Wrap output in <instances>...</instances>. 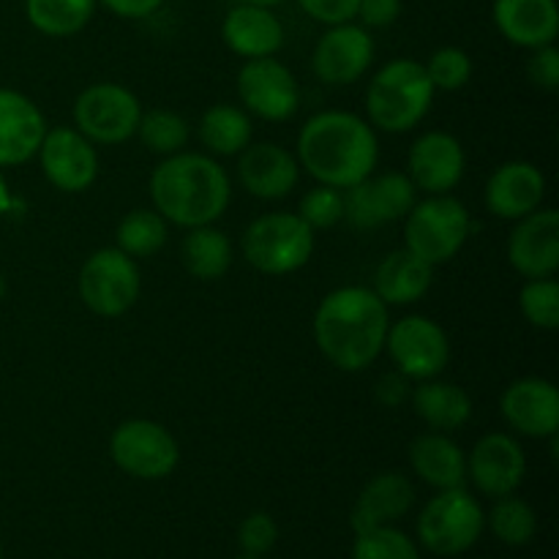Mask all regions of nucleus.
I'll use <instances>...</instances> for the list:
<instances>
[{
    "label": "nucleus",
    "instance_id": "f257e3e1",
    "mask_svg": "<svg viewBox=\"0 0 559 559\" xmlns=\"http://www.w3.org/2000/svg\"><path fill=\"white\" fill-rule=\"evenodd\" d=\"M377 158L380 142L374 126L355 112H317L298 134V164L322 186L349 189L374 173Z\"/></svg>",
    "mask_w": 559,
    "mask_h": 559
},
{
    "label": "nucleus",
    "instance_id": "f03ea898",
    "mask_svg": "<svg viewBox=\"0 0 559 559\" xmlns=\"http://www.w3.org/2000/svg\"><path fill=\"white\" fill-rule=\"evenodd\" d=\"M388 328V306L374 289L338 287L317 306L314 342L336 369L364 371L385 349Z\"/></svg>",
    "mask_w": 559,
    "mask_h": 559
},
{
    "label": "nucleus",
    "instance_id": "7ed1b4c3",
    "mask_svg": "<svg viewBox=\"0 0 559 559\" xmlns=\"http://www.w3.org/2000/svg\"><path fill=\"white\" fill-rule=\"evenodd\" d=\"M151 200L164 222L194 229L218 222L233 200L229 175L205 153H175L151 175Z\"/></svg>",
    "mask_w": 559,
    "mask_h": 559
},
{
    "label": "nucleus",
    "instance_id": "20e7f679",
    "mask_svg": "<svg viewBox=\"0 0 559 559\" xmlns=\"http://www.w3.org/2000/svg\"><path fill=\"white\" fill-rule=\"evenodd\" d=\"M426 66L413 58H396L382 66L366 91V112L371 126L385 134H404L429 115L435 102Z\"/></svg>",
    "mask_w": 559,
    "mask_h": 559
},
{
    "label": "nucleus",
    "instance_id": "39448f33",
    "mask_svg": "<svg viewBox=\"0 0 559 559\" xmlns=\"http://www.w3.org/2000/svg\"><path fill=\"white\" fill-rule=\"evenodd\" d=\"M243 257L267 276L300 271L314 254V229L298 213H265L243 233Z\"/></svg>",
    "mask_w": 559,
    "mask_h": 559
},
{
    "label": "nucleus",
    "instance_id": "423d86ee",
    "mask_svg": "<svg viewBox=\"0 0 559 559\" xmlns=\"http://www.w3.org/2000/svg\"><path fill=\"white\" fill-rule=\"evenodd\" d=\"M404 224L407 249L426 265H442L462 251L469 238V213L456 197L431 194L429 200L413 205Z\"/></svg>",
    "mask_w": 559,
    "mask_h": 559
},
{
    "label": "nucleus",
    "instance_id": "0eeeda50",
    "mask_svg": "<svg viewBox=\"0 0 559 559\" xmlns=\"http://www.w3.org/2000/svg\"><path fill=\"white\" fill-rule=\"evenodd\" d=\"M484 511L478 500L462 489H445L431 497L420 511L418 535L420 544L440 557L464 555L484 533Z\"/></svg>",
    "mask_w": 559,
    "mask_h": 559
},
{
    "label": "nucleus",
    "instance_id": "6e6552de",
    "mask_svg": "<svg viewBox=\"0 0 559 559\" xmlns=\"http://www.w3.org/2000/svg\"><path fill=\"white\" fill-rule=\"evenodd\" d=\"M142 104L118 82H96L74 102V126L85 140L98 145H120L136 134Z\"/></svg>",
    "mask_w": 559,
    "mask_h": 559
},
{
    "label": "nucleus",
    "instance_id": "1a4fd4ad",
    "mask_svg": "<svg viewBox=\"0 0 559 559\" xmlns=\"http://www.w3.org/2000/svg\"><path fill=\"white\" fill-rule=\"evenodd\" d=\"M80 298L93 314L120 317L136 304L142 289L134 257L120 249L93 251L80 271Z\"/></svg>",
    "mask_w": 559,
    "mask_h": 559
},
{
    "label": "nucleus",
    "instance_id": "9d476101",
    "mask_svg": "<svg viewBox=\"0 0 559 559\" xmlns=\"http://www.w3.org/2000/svg\"><path fill=\"white\" fill-rule=\"evenodd\" d=\"M109 456L131 478L162 480L178 467L180 448L167 426L156 424V420L134 418L112 431Z\"/></svg>",
    "mask_w": 559,
    "mask_h": 559
},
{
    "label": "nucleus",
    "instance_id": "9b49d317",
    "mask_svg": "<svg viewBox=\"0 0 559 559\" xmlns=\"http://www.w3.org/2000/svg\"><path fill=\"white\" fill-rule=\"evenodd\" d=\"M385 347L391 360L407 380H435L451 360V338L440 322L409 314L388 328Z\"/></svg>",
    "mask_w": 559,
    "mask_h": 559
},
{
    "label": "nucleus",
    "instance_id": "f8f14e48",
    "mask_svg": "<svg viewBox=\"0 0 559 559\" xmlns=\"http://www.w3.org/2000/svg\"><path fill=\"white\" fill-rule=\"evenodd\" d=\"M238 96L249 112L262 120H289L300 104V87L293 71L276 58H251L238 71Z\"/></svg>",
    "mask_w": 559,
    "mask_h": 559
},
{
    "label": "nucleus",
    "instance_id": "ddd939ff",
    "mask_svg": "<svg viewBox=\"0 0 559 559\" xmlns=\"http://www.w3.org/2000/svg\"><path fill=\"white\" fill-rule=\"evenodd\" d=\"M344 218L355 229H374L399 222L415 205V186L407 175L385 173L344 189Z\"/></svg>",
    "mask_w": 559,
    "mask_h": 559
},
{
    "label": "nucleus",
    "instance_id": "4468645a",
    "mask_svg": "<svg viewBox=\"0 0 559 559\" xmlns=\"http://www.w3.org/2000/svg\"><path fill=\"white\" fill-rule=\"evenodd\" d=\"M38 162H41L49 183L66 194H80V191L91 189L98 178V153L93 142L66 126L44 134Z\"/></svg>",
    "mask_w": 559,
    "mask_h": 559
},
{
    "label": "nucleus",
    "instance_id": "2eb2a0df",
    "mask_svg": "<svg viewBox=\"0 0 559 559\" xmlns=\"http://www.w3.org/2000/svg\"><path fill=\"white\" fill-rule=\"evenodd\" d=\"M371 60H374V41L366 27L353 22L331 25L311 55L314 74L328 85H353L369 71Z\"/></svg>",
    "mask_w": 559,
    "mask_h": 559
},
{
    "label": "nucleus",
    "instance_id": "dca6fc26",
    "mask_svg": "<svg viewBox=\"0 0 559 559\" xmlns=\"http://www.w3.org/2000/svg\"><path fill=\"white\" fill-rule=\"evenodd\" d=\"M508 262L524 278H551L559 267V213L555 207L519 218L508 238Z\"/></svg>",
    "mask_w": 559,
    "mask_h": 559
},
{
    "label": "nucleus",
    "instance_id": "f3484780",
    "mask_svg": "<svg viewBox=\"0 0 559 559\" xmlns=\"http://www.w3.org/2000/svg\"><path fill=\"white\" fill-rule=\"evenodd\" d=\"M502 418L524 437L549 440L559 429V391L555 382L540 377H524L502 393Z\"/></svg>",
    "mask_w": 559,
    "mask_h": 559
},
{
    "label": "nucleus",
    "instance_id": "a211bd4d",
    "mask_svg": "<svg viewBox=\"0 0 559 559\" xmlns=\"http://www.w3.org/2000/svg\"><path fill=\"white\" fill-rule=\"evenodd\" d=\"M524 473H527V459L522 445L502 431L480 437L467 456V475L489 497L513 495L522 486Z\"/></svg>",
    "mask_w": 559,
    "mask_h": 559
},
{
    "label": "nucleus",
    "instance_id": "6ab92c4d",
    "mask_svg": "<svg viewBox=\"0 0 559 559\" xmlns=\"http://www.w3.org/2000/svg\"><path fill=\"white\" fill-rule=\"evenodd\" d=\"M407 178L415 189L429 194H448L464 175V147L448 131H429L409 147Z\"/></svg>",
    "mask_w": 559,
    "mask_h": 559
},
{
    "label": "nucleus",
    "instance_id": "aec40b11",
    "mask_svg": "<svg viewBox=\"0 0 559 559\" xmlns=\"http://www.w3.org/2000/svg\"><path fill=\"white\" fill-rule=\"evenodd\" d=\"M47 123L25 93L0 87V167L31 162L41 147Z\"/></svg>",
    "mask_w": 559,
    "mask_h": 559
},
{
    "label": "nucleus",
    "instance_id": "412c9836",
    "mask_svg": "<svg viewBox=\"0 0 559 559\" xmlns=\"http://www.w3.org/2000/svg\"><path fill=\"white\" fill-rule=\"evenodd\" d=\"M546 197V178L535 164L508 162L491 173L484 200L489 213L508 222H519L527 213L538 211Z\"/></svg>",
    "mask_w": 559,
    "mask_h": 559
},
{
    "label": "nucleus",
    "instance_id": "4be33fe9",
    "mask_svg": "<svg viewBox=\"0 0 559 559\" xmlns=\"http://www.w3.org/2000/svg\"><path fill=\"white\" fill-rule=\"evenodd\" d=\"M298 158L287 147L257 142L240 151L238 178L243 189L260 200H284L298 186Z\"/></svg>",
    "mask_w": 559,
    "mask_h": 559
},
{
    "label": "nucleus",
    "instance_id": "5701e85b",
    "mask_svg": "<svg viewBox=\"0 0 559 559\" xmlns=\"http://www.w3.org/2000/svg\"><path fill=\"white\" fill-rule=\"evenodd\" d=\"M222 38L240 58H271L284 47V25L265 5L240 3L224 16Z\"/></svg>",
    "mask_w": 559,
    "mask_h": 559
},
{
    "label": "nucleus",
    "instance_id": "b1692460",
    "mask_svg": "<svg viewBox=\"0 0 559 559\" xmlns=\"http://www.w3.org/2000/svg\"><path fill=\"white\" fill-rule=\"evenodd\" d=\"M495 22L516 47H549L559 33L557 0H495Z\"/></svg>",
    "mask_w": 559,
    "mask_h": 559
},
{
    "label": "nucleus",
    "instance_id": "393cba45",
    "mask_svg": "<svg viewBox=\"0 0 559 559\" xmlns=\"http://www.w3.org/2000/svg\"><path fill=\"white\" fill-rule=\"evenodd\" d=\"M413 506V484L402 473H382L364 486L353 508V516H349V524H353L355 535L366 533V530L385 527V524H393L402 516H407Z\"/></svg>",
    "mask_w": 559,
    "mask_h": 559
},
{
    "label": "nucleus",
    "instance_id": "a878e982",
    "mask_svg": "<svg viewBox=\"0 0 559 559\" xmlns=\"http://www.w3.org/2000/svg\"><path fill=\"white\" fill-rule=\"evenodd\" d=\"M409 464L420 480L440 491L462 489L467 480V456L451 437L440 431L415 437L409 445Z\"/></svg>",
    "mask_w": 559,
    "mask_h": 559
},
{
    "label": "nucleus",
    "instance_id": "bb28decb",
    "mask_svg": "<svg viewBox=\"0 0 559 559\" xmlns=\"http://www.w3.org/2000/svg\"><path fill=\"white\" fill-rule=\"evenodd\" d=\"M431 271L420 257L409 249L393 251L377 265L374 293L385 306H409L418 304L431 287Z\"/></svg>",
    "mask_w": 559,
    "mask_h": 559
},
{
    "label": "nucleus",
    "instance_id": "cd10ccee",
    "mask_svg": "<svg viewBox=\"0 0 559 559\" xmlns=\"http://www.w3.org/2000/svg\"><path fill=\"white\" fill-rule=\"evenodd\" d=\"M413 409L424 424L437 431L462 429L473 415V399L462 385L424 380L413 391Z\"/></svg>",
    "mask_w": 559,
    "mask_h": 559
},
{
    "label": "nucleus",
    "instance_id": "c85d7f7f",
    "mask_svg": "<svg viewBox=\"0 0 559 559\" xmlns=\"http://www.w3.org/2000/svg\"><path fill=\"white\" fill-rule=\"evenodd\" d=\"M183 265L200 282H216L233 265V243L213 224L189 229L183 240Z\"/></svg>",
    "mask_w": 559,
    "mask_h": 559
},
{
    "label": "nucleus",
    "instance_id": "c756f323",
    "mask_svg": "<svg viewBox=\"0 0 559 559\" xmlns=\"http://www.w3.org/2000/svg\"><path fill=\"white\" fill-rule=\"evenodd\" d=\"M200 140L216 156H238L251 145V118L233 104H216L202 115Z\"/></svg>",
    "mask_w": 559,
    "mask_h": 559
},
{
    "label": "nucleus",
    "instance_id": "7c9ffc66",
    "mask_svg": "<svg viewBox=\"0 0 559 559\" xmlns=\"http://www.w3.org/2000/svg\"><path fill=\"white\" fill-rule=\"evenodd\" d=\"M96 0H25L27 22L38 33L52 38H69L91 22Z\"/></svg>",
    "mask_w": 559,
    "mask_h": 559
},
{
    "label": "nucleus",
    "instance_id": "2f4dec72",
    "mask_svg": "<svg viewBox=\"0 0 559 559\" xmlns=\"http://www.w3.org/2000/svg\"><path fill=\"white\" fill-rule=\"evenodd\" d=\"M167 243V222L158 211L136 207L118 224V249L129 257H153Z\"/></svg>",
    "mask_w": 559,
    "mask_h": 559
},
{
    "label": "nucleus",
    "instance_id": "473e14b6",
    "mask_svg": "<svg viewBox=\"0 0 559 559\" xmlns=\"http://www.w3.org/2000/svg\"><path fill=\"white\" fill-rule=\"evenodd\" d=\"M136 134L145 142V147H151L153 153H162V156H175L189 145V123H186L183 115L173 112V109L142 112Z\"/></svg>",
    "mask_w": 559,
    "mask_h": 559
},
{
    "label": "nucleus",
    "instance_id": "72a5a7b5",
    "mask_svg": "<svg viewBox=\"0 0 559 559\" xmlns=\"http://www.w3.org/2000/svg\"><path fill=\"white\" fill-rule=\"evenodd\" d=\"M497 500L500 502L491 508L489 516V524L497 538L508 546L530 544L535 538V530H538V516H535L533 508L513 495L497 497Z\"/></svg>",
    "mask_w": 559,
    "mask_h": 559
},
{
    "label": "nucleus",
    "instance_id": "f704fd0d",
    "mask_svg": "<svg viewBox=\"0 0 559 559\" xmlns=\"http://www.w3.org/2000/svg\"><path fill=\"white\" fill-rule=\"evenodd\" d=\"M524 317L540 331L559 328V284L555 278H530L519 295Z\"/></svg>",
    "mask_w": 559,
    "mask_h": 559
},
{
    "label": "nucleus",
    "instance_id": "c9c22d12",
    "mask_svg": "<svg viewBox=\"0 0 559 559\" xmlns=\"http://www.w3.org/2000/svg\"><path fill=\"white\" fill-rule=\"evenodd\" d=\"M353 559H420L413 540L393 527H374L358 533L353 546Z\"/></svg>",
    "mask_w": 559,
    "mask_h": 559
},
{
    "label": "nucleus",
    "instance_id": "e433bc0d",
    "mask_svg": "<svg viewBox=\"0 0 559 559\" xmlns=\"http://www.w3.org/2000/svg\"><path fill=\"white\" fill-rule=\"evenodd\" d=\"M426 74H429L435 91H462L469 82V76H473V60H469L464 49L442 47L431 55Z\"/></svg>",
    "mask_w": 559,
    "mask_h": 559
},
{
    "label": "nucleus",
    "instance_id": "4c0bfd02",
    "mask_svg": "<svg viewBox=\"0 0 559 559\" xmlns=\"http://www.w3.org/2000/svg\"><path fill=\"white\" fill-rule=\"evenodd\" d=\"M300 218L309 224L311 229H331L336 227L344 218V197L342 189H333V186H317L309 194L300 200Z\"/></svg>",
    "mask_w": 559,
    "mask_h": 559
},
{
    "label": "nucleus",
    "instance_id": "58836bf2",
    "mask_svg": "<svg viewBox=\"0 0 559 559\" xmlns=\"http://www.w3.org/2000/svg\"><path fill=\"white\" fill-rule=\"evenodd\" d=\"M238 540L240 546H243L246 555H265V551H271L278 540L276 522H273L267 513H251V516H246L243 524H240Z\"/></svg>",
    "mask_w": 559,
    "mask_h": 559
},
{
    "label": "nucleus",
    "instance_id": "ea45409f",
    "mask_svg": "<svg viewBox=\"0 0 559 559\" xmlns=\"http://www.w3.org/2000/svg\"><path fill=\"white\" fill-rule=\"evenodd\" d=\"M300 9L322 25H344L358 16L360 0H298Z\"/></svg>",
    "mask_w": 559,
    "mask_h": 559
},
{
    "label": "nucleus",
    "instance_id": "a19ab883",
    "mask_svg": "<svg viewBox=\"0 0 559 559\" xmlns=\"http://www.w3.org/2000/svg\"><path fill=\"white\" fill-rule=\"evenodd\" d=\"M527 74L530 80L538 87H544V91H559V49L555 44L535 49V55L527 63Z\"/></svg>",
    "mask_w": 559,
    "mask_h": 559
},
{
    "label": "nucleus",
    "instance_id": "79ce46f5",
    "mask_svg": "<svg viewBox=\"0 0 559 559\" xmlns=\"http://www.w3.org/2000/svg\"><path fill=\"white\" fill-rule=\"evenodd\" d=\"M402 14V0H360L358 16L366 27H388Z\"/></svg>",
    "mask_w": 559,
    "mask_h": 559
},
{
    "label": "nucleus",
    "instance_id": "37998d69",
    "mask_svg": "<svg viewBox=\"0 0 559 559\" xmlns=\"http://www.w3.org/2000/svg\"><path fill=\"white\" fill-rule=\"evenodd\" d=\"M409 396L407 377L402 371H393V374H385L380 382H377V402L385 404V407H402Z\"/></svg>",
    "mask_w": 559,
    "mask_h": 559
},
{
    "label": "nucleus",
    "instance_id": "c03bdc74",
    "mask_svg": "<svg viewBox=\"0 0 559 559\" xmlns=\"http://www.w3.org/2000/svg\"><path fill=\"white\" fill-rule=\"evenodd\" d=\"M102 3L123 20H142L162 9L164 0H102Z\"/></svg>",
    "mask_w": 559,
    "mask_h": 559
},
{
    "label": "nucleus",
    "instance_id": "a18cd8bd",
    "mask_svg": "<svg viewBox=\"0 0 559 559\" xmlns=\"http://www.w3.org/2000/svg\"><path fill=\"white\" fill-rule=\"evenodd\" d=\"M14 205H16V200H14V197H11L9 183H5L3 175H0V218H3L5 213L14 211Z\"/></svg>",
    "mask_w": 559,
    "mask_h": 559
},
{
    "label": "nucleus",
    "instance_id": "49530a36",
    "mask_svg": "<svg viewBox=\"0 0 559 559\" xmlns=\"http://www.w3.org/2000/svg\"><path fill=\"white\" fill-rule=\"evenodd\" d=\"M240 3H249V5H265V9H271V5H278L282 0H240Z\"/></svg>",
    "mask_w": 559,
    "mask_h": 559
},
{
    "label": "nucleus",
    "instance_id": "de8ad7c7",
    "mask_svg": "<svg viewBox=\"0 0 559 559\" xmlns=\"http://www.w3.org/2000/svg\"><path fill=\"white\" fill-rule=\"evenodd\" d=\"M3 298H5V278L3 273H0V304H3Z\"/></svg>",
    "mask_w": 559,
    "mask_h": 559
},
{
    "label": "nucleus",
    "instance_id": "09e8293b",
    "mask_svg": "<svg viewBox=\"0 0 559 559\" xmlns=\"http://www.w3.org/2000/svg\"><path fill=\"white\" fill-rule=\"evenodd\" d=\"M238 559H260V557H254V555H243V557H238Z\"/></svg>",
    "mask_w": 559,
    "mask_h": 559
},
{
    "label": "nucleus",
    "instance_id": "8fccbe9b",
    "mask_svg": "<svg viewBox=\"0 0 559 559\" xmlns=\"http://www.w3.org/2000/svg\"><path fill=\"white\" fill-rule=\"evenodd\" d=\"M0 559H3V549H0Z\"/></svg>",
    "mask_w": 559,
    "mask_h": 559
}]
</instances>
